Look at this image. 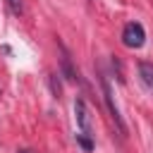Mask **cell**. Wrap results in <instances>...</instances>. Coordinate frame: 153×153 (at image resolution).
Segmentation results:
<instances>
[{"label":"cell","instance_id":"obj_8","mask_svg":"<svg viewBox=\"0 0 153 153\" xmlns=\"http://www.w3.org/2000/svg\"><path fill=\"white\" fill-rule=\"evenodd\" d=\"M17 153H29V151H24V148H22V151H17Z\"/></svg>","mask_w":153,"mask_h":153},{"label":"cell","instance_id":"obj_2","mask_svg":"<svg viewBox=\"0 0 153 153\" xmlns=\"http://www.w3.org/2000/svg\"><path fill=\"white\" fill-rule=\"evenodd\" d=\"M100 86H103V98H105V103H108L110 117H112V122L117 124L120 134L124 136V134H127V124H124V120H122V115H120V108H117V103H115V98H112V88H110V84H108L105 76H100Z\"/></svg>","mask_w":153,"mask_h":153},{"label":"cell","instance_id":"obj_1","mask_svg":"<svg viewBox=\"0 0 153 153\" xmlns=\"http://www.w3.org/2000/svg\"><path fill=\"white\" fill-rule=\"evenodd\" d=\"M122 43L127 45V48H141L143 43H146V31H143V26L139 24V22H129V24H124V29H122Z\"/></svg>","mask_w":153,"mask_h":153},{"label":"cell","instance_id":"obj_4","mask_svg":"<svg viewBox=\"0 0 153 153\" xmlns=\"http://www.w3.org/2000/svg\"><path fill=\"white\" fill-rule=\"evenodd\" d=\"M139 74H141V81L153 88V62H139Z\"/></svg>","mask_w":153,"mask_h":153},{"label":"cell","instance_id":"obj_3","mask_svg":"<svg viewBox=\"0 0 153 153\" xmlns=\"http://www.w3.org/2000/svg\"><path fill=\"white\" fill-rule=\"evenodd\" d=\"M74 117H76V127L81 129V134H91V115H88V108L84 100H76L74 103Z\"/></svg>","mask_w":153,"mask_h":153},{"label":"cell","instance_id":"obj_7","mask_svg":"<svg viewBox=\"0 0 153 153\" xmlns=\"http://www.w3.org/2000/svg\"><path fill=\"white\" fill-rule=\"evenodd\" d=\"M12 5V12H22V0H10Z\"/></svg>","mask_w":153,"mask_h":153},{"label":"cell","instance_id":"obj_5","mask_svg":"<svg viewBox=\"0 0 153 153\" xmlns=\"http://www.w3.org/2000/svg\"><path fill=\"white\" fill-rule=\"evenodd\" d=\"M62 69H65V74H67V79H69V81H76V72L72 69V65H69V57H67V55L62 57Z\"/></svg>","mask_w":153,"mask_h":153},{"label":"cell","instance_id":"obj_6","mask_svg":"<svg viewBox=\"0 0 153 153\" xmlns=\"http://www.w3.org/2000/svg\"><path fill=\"white\" fill-rule=\"evenodd\" d=\"M76 141H79V146H81V148H86V151H91V148H93V143H91V139H88L86 134H79V136H76Z\"/></svg>","mask_w":153,"mask_h":153}]
</instances>
